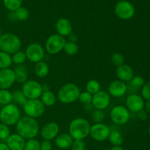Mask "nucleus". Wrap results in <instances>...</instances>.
Returning <instances> with one entry per match:
<instances>
[{
  "label": "nucleus",
  "mask_w": 150,
  "mask_h": 150,
  "mask_svg": "<svg viewBox=\"0 0 150 150\" xmlns=\"http://www.w3.org/2000/svg\"><path fill=\"white\" fill-rule=\"evenodd\" d=\"M16 132L24 139H35L40 132V125L36 119L21 117L16 125Z\"/></svg>",
  "instance_id": "obj_1"
},
{
  "label": "nucleus",
  "mask_w": 150,
  "mask_h": 150,
  "mask_svg": "<svg viewBox=\"0 0 150 150\" xmlns=\"http://www.w3.org/2000/svg\"><path fill=\"white\" fill-rule=\"evenodd\" d=\"M90 127V123L86 119L75 118L69 125V134L73 140H83L89 136Z\"/></svg>",
  "instance_id": "obj_2"
},
{
  "label": "nucleus",
  "mask_w": 150,
  "mask_h": 150,
  "mask_svg": "<svg viewBox=\"0 0 150 150\" xmlns=\"http://www.w3.org/2000/svg\"><path fill=\"white\" fill-rule=\"evenodd\" d=\"M21 117V114L20 108L13 103L4 105L0 111V122L7 126L16 125Z\"/></svg>",
  "instance_id": "obj_3"
},
{
  "label": "nucleus",
  "mask_w": 150,
  "mask_h": 150,
  "mask_svg": "<svg viewBox=\"0 0 150 150\" xmlns=\"http://www.w3.org/2000/svg\"><path fill=\"white\" fill-rule=\"evenodd\" d=\"M80 93V89L77 85L73 83H67L59 89L57 98L62 103H73L79 100Z\"/></svg>",
  "instance_id": "obj_4"
},
{
  "label": "nucleus",
  "mask_w": 150,
  "mask_h": 150,
  "mask_svg": "<svg viewBox=\"0 0 150 150\" xmlns=\"http://www.w3.org/2000/svg\"><path fill=\"white\" fill-rule=\"evenodd\" d=\"M21 45L20 38L13 33L3 34L0 37V51L10 55L20 51Z\"/></svg>",
  "instance_id": "obj_5"
},
{
  "label": "nucleus",
  "mask_w": 150,
  "mask_h": 150,
  "mask_svg": "<svg viewBox=\"0 0 150 150\" xmlns=\"http://www.w3.org/2000/svg\"><path fill=\"white\" fill-rule=\"evenodd\" d=\"M66 40L64 37L58 35L53 34L50 35L45 42V51L51 55H55L59 54L64 49Z\"/></svg>",
  "instance_id": "obj_6"
},
{
  "label": "nucleus",
  "mask_w": 150,
  "mask_h": 150,
  "mask_svg": "<svg viewBox=\"0 0 150 150\" xmlns=\"http://www.w3.org/2000/svg\"><path fill=\"white\" fill-rule=\"evenodd\" d=\"M45 106L40 99L27 100L23 105V110L26 116L37 119L40 117L45 112Z\"/></svg>",
  "instance_id": "obj_7"
},
{
  "label": "nucleus",
  "mask_w": 150,
  "mask_h": 150,
  "mask_svg": "<svg viewBox=\"0 0 150 150\" xmlns=\"http://www.w3.org/2000/svg\"><path fill=\"white\" fill-rule=\"evenodd\" d=\"M21 91L28 100L39 99L42 93V85L35 80H28L22 86Z\"/></svg>",
  "instance_id": "obj_8"
},
{
  "label": "nucleus",
  "mask_w": 150,
  "mask_h": 150,
  "mask_svg": "<svg viewBox=\"0 0 150 150\" xmlns=\"http://www.w3.org/2000/svg\"><path fill=\"white\" fill-rule=\"evenodd\" d=\"M114 13L122 20H129L134 16L136 10L128 1H119L114 7Z\"/></svg>",
  "instance_id": "obj_9"
},
{
  "label": "nucleus",
  "mask_w": 150,
  "mask_h": 150,
  "mask_svg": "<svg viewBox=\"0 0 150 150\" xmlns=\"http://www.w3.org/2000/svg\"><path fill=\"white\" fill-rule=\"evenodd\" d=\"M111 120L117 125H124L130 120V111L124 105H116L110 112Z\"/></svg>",
  "instance_id": "obj_10"
},
{
  "label": "nucleus",
  "mask_w": 150,
  "mask_h": 150,
  "mask_svg": "<svg viewBox=\"0 0 150 150\" xmlns=\"http://www.w3.org/2000/svg\"><path fill=\"white\" fill-rule=\"evenodd\" d=\"M24 52L26 59L35 64L42 61L45 56V49L42 45L38 42H32L29 44L26 47Z\"/></svg>",
  "instance_id": "obj_11"
},
{
  "label": "nucleus",
  "mask_w": 150,
  "mask_h": 150,
  "mask_svg": "<svg viewBox=\"0 0 150 150\" xmlns=\"http://www.w3.org/2000/svg\"><path fill=\"white\" fill-rule=\"evenodd\" d=\"M110 132L109 127L104 123H95L91 125L89 136L96 142H102L108 139Z\"/></svg>",
  "instance_id": "obj_12"
},
{
  "label": "nucleus",
  "mask_w": 150,
  "mask_h": 150,
  "mask_svg": "<svg viewBox=\"0 0 150 150\" xmlns=\"http://www.w3.org/2000/svg\"><path fill=\"white\" fill-rule=\"evenodd\" d=\"M125 105L129 111L138 113L144 108V100L137 94H130L125 100Z\"/></svg>",
  "instance_id": "obj_13"
},
{
  "label": "nucleus",
  "mask_w": 150,
  "mask_h": 150,
  "mask_svg": "<svg viewBox=\"0 0 150 150\" xmlns=\"http://www.w3.org/2000/svg\"><path fill=\"white\" fill-rule=\"evenodd\" d=\"M111 103V97L105 91H99L92 95V104L95 109L103 110L108 108Z\"/></svg>",
  "instance_id": "obj_14"
},
{
  "label": "nucleus",
  "mask_w": 150,
  "mask_h": 150,
  "mask_svg": "<svg viewBox=\"0 0 150 150\" xmlns=\"http://www.w3.org/2000/svg\"><path fill=\"white\" fill-rule=\"evenodd\" d=\"M16 82L13 70L10 68L0 70V89H8Z\"/></svg>",
  "instance_id": "obj_15"
},
{
  "label": "nucleus",
  "mask_w": 150,
  "mask_h": 150,
  "mask_svg": "<svg viewBox=\"0 0 150 150\" xmlns=\"http://www.w3.org/2000/svg\"><path fill=\"white\" fill-rule=\"evenodd\" d=\"M127 92V86L125 82L120 80L113 81L108 88V93L114 98H122Z\"/></svg>",
  "instance_id": "obj_16"
},
{
  "label": "nucleus",
  "mask_w": 150,
  "mask_h": 150,
  "mask_svg": "<svg viewBox=\"0 0 150 150\" xmlns=\"http://www.w3.org/2000/svg\"><path fill=\"white\" fill-rule=\"evenodd\" d=\"M59 132V126L55 122H50L45 124L40 130V134L44 140L51 141L55 139Z\"/></svg>",
  "instance_id": "obj_17"
},
{
  "label": "nucleus",
  "mask_w": 150,
  "mask_h": 150,
  "mask_svg": "<svg viewBox=\"0 0 150 150\" xmlns=\"http://www.w3.org/2000/svg\"><path fill=\"white\" fill-rule=\"evenodd\" d=\"M115 73L118 80L125 82V83L130 82L135 76L133 69L130 65L125 64H123L122 65L117 67L116 69Z\"/></svg>",
  "instance_id": "obj_18"
},
{
  "label": "nucleus",
  "mask_w": 150,
  "mask_h": 150,
  "mask_svg": "<svg viewBox=\"0 0 150 150\" xmlns=\"http://www.w3.org/2000/svg\"><path fill=\"white\" fill-rule=\"evenodd\" d=\"M55 29L57 34L64 38L68 37L73 32L71 22L65 18H62L57 21L55 25Z\"/></svg>",
  "instance_id": "obj_19"
},
{
  "label": "nucleus",
  "mask_w": 150,
  "mask_h": 150,
  "mask_svg": "<svg viewBox=\"0 0 150 150\" xmlns=\"http://www.w3.org/2000/svg\"><path fill=\"white\" fill-rule=\"evenodd\" d=\"M26 141L18 133L10 134L6 140V144L10 150H23Z\"/></svg>",
  "instance_id": "obj_20"
},
{
  "label": "nucleus",
  "mask_w": 150,
  "mask_h": 150,
  "mask_svg": "<svg viewBox=\"0 0 150 150\" xmlns=\"http://www.w3.org/2000/svg\"><path fill=\"white\" fill-rule=\"evenodd\" d=\"M73 142V138L69 133H62L58 135L55 139L56 145L59 149H66L71 147Z\"/></svg>",
  "instance_id": "obj_21"
},
{
  "label": "nucleus",
  "mask_w": 150,
  "mask_h": 150,
  "mask_svg": "<svg viewBox=\"0 0 150 150\" xmlns=\"http://www.w3.org/2000/svg\"><path fill=\"white\" fill-rule=\"evenodd\" d=\"M16 76V82L18 83H24L28 81L27 68L23 64L16 65L13 70Z\"/></svg>",
  "instance_id": "obj_22"
},
{
  "label": "nucleus",
  "mask_w": 150,
  "mask_h": 150,
  "mask_svg": "<svg viewBox=\"0 0 150 150\" xmlns=\"http://www.w3.org/2000/svg\"><path fill=\"white\" fill-rule=\"evenodd\" d=\"M34 73L37 77L40 78V79H43L48 75L49 67L45 62L40 61L35 64Z\"/></svg>",
  "instance_id": "obj_23"
},
{
  "label": "nucleus",
  "mask_w": 150,
  "mask_h": 150,
  "mask_svg": "<svg viewBox=\"0 0 150 150\" xmlns=\"http://www.w3.org/2000/svg\"><path fill=\"white\" fill-rule=\"evenodd\" d=\"M57 98L54 92L52 91H47V92H42V95L40 96L41 102L43 103L45 106H53L55 105L57 102Z\"/></svg>",
  "instance_id": "obj_24"
},
{
  "label": "nucleus",
  "mask_w": 150,
  "mask_h": 150,
  "mask_svg": "<svg viewBox=\"0 0 150 150\" xmlns=\"http://www.w3.org/2000/svg\"><path fill=\"white\" fill-rule=\"evenodd\" d=\"M108 139L114 146H120L123 143L122 135L117 130H113L110 132Z\"/></svg>",
  "instance_id": "obj_25"
},
{
  "label": "nucleus",
  "mask_w": 150,
  "mask_h": 150,
  "mask_svg": "<svg viewBox=\"0 0 150 150\" xmlns=\"http://www.w3.org/2000/svg\"><path fill=\"white\" fill-rule=\"evenodd\" d=\"M12 64V56L7 53L0 51V70L10 68Z\"/></svg>",
  "instance_id": "obj_26"
},
{
  "label": "nucleus",
  "mask_w": 150,
  "mask_h": 150,
  "mask_svg": "<svg viewBox=\"0 0 150 150\" xmlns=\"http://www.w3.org/2000/svg\"><path fill=\"white\" fill-rule=\"evenodd\" d=\"M100 83L96 79H91L86 84V91L92 95L100 91Z\"/></svg>",
  "instance_id": "obj_27"
},
{
  "label": "nucleus",
  "mask_w": 150,
  "mask_h": 150,
  "mask_svg": "<svg viewBox=\"0 0 150 150\" xmlns=\"http://www.w3.org/2000/svg\"><path fill=\"white\" fill-rule=\"evenodd\" d=\"M13 102V94L8 89H0V104L8 105Z\"/></svg>",
  "instance_id": "obj_28"
},
{
  "label": "nucleus",
  "mask_w": 150,
  "mask_h": 150,
  "mask_svg": "<svg viewBox=\"0 0 150 150\" xmlns=\"http://www.w3.org/2000/svg\"><path fill=\"white\" fill-rule=\"evenodd\" d=\"M23 0H3V3L7 10L15 12L22 5Z\"/></svg>",
  "instance_id": "obj_29"
},
{
  "label": "nucleus",
  "mask_w": 150,
  "mask_h": 150,
  "mask_svg": "<svg viewBox=\"0 0 150 150\" xmlns=\"http://www.w3.org/2000/svg\"><path fill=\"white\" fill-rule=\"evenodd\" d=\"M13 94V101L15 104H18L23 106L25 103L27 101V98H26L21 90H15L12 92Z\"/></svg>",
  "instance_id": "obj_30"
},
{
  "label": "nucleus",
  "mask_w": 150,
  "mask_h": 150,
  "mask_svg": "<svg viewBox=\"0 0 150 150\" xmlns=\"http://www.w3.org/2000/svg\"><path fill=\"white\" fill-rule=\"evenodd\" d=\"M63 50L67 55L74 56L79 52V46L76 44V42H71V41H66Z\"/></svg>",
  "instance_id": "obj_31"
},
{
  "label": "nucleus",
  "mask_w": 150,
  "mask_h": 150,
  "mask_svg": "<svg viewBox=\"0 0 150 150\" xmlns=\"http://www.w3.org/2000/svg\"><path fill=\"white\" fill-rule=\"evenodd\" d=\"M26 60V54H25L24 51H18L16 52L15 54H13L12 56V62L13 64L16 65H20V64H23Z\"/></svg>",
  "instance_id": "obj_32"
},
{
  "label": "nucleus",
  "mask_w": 150,
  "mask_h": 150,
  "mask_svg": "<svg viewBox=\"0 0 150 150\" xmlns=\"http://www.w3.org/2000/svg\"><path fill=\"white\" fill-rule=\"evenodd\" d=\"M15 13V17L17 20L20 21H25L29 18V10L26 8L23 7H21L20 8L18 9Z\"/></svg>",
  "instance_id": "obj_33"
},
{
  "label": "nucleus",
  "mask_w": 150,
  "mask_h": 150,
  "mask_svg": "<svg viewBox=\"0 0 150 150\" xmlns=\"http://www.w3.org/2000/svg\"><path fill=\"white\" fill-rule=\"evenodd\" d=\"M23 150H40V143L35 139H29L25 143Z\"/></svg>",
  "instance_id": "obj_34"
},
{
  "label": "nucleus",
  "mask_w": 150,
  "mask_h": 150,
  "mask_svg": "<svg viewBox=\"0 0 150 150\" xmlns=\"http://www.w3.org/2000/svg\"><path fill=\"white\" fill-rule=\"evenodd\" d=\"M111 61L112 64L116 67H120L125 62V57L121 53L115 52L112 54L111 57Z\"/></svg>",
  "instance_id": "obj_35"
},
{
  "label": "nucleus",
  "mask_w": 150,
  "mask_h": 150,
  "mask_svg": "<svg viewBox=\"0 0 150 150\" xmlns=\"http://www.w3.org/2000/svg\"><path fill=\"white\" fill-rule=\"evenodd\" d=\"M92 120L95 123H103L105 120V113L103 110L95 109L92 114Z\"/></svg>",
  "instance_id": "obj_36"
},
{
  "label": "nucleus",
  "mask_w": 150,
  "mask_h": 150,
  "mask_svg": "<svg viewBox=\"0 0 150 150\" xmlns=\"http://www.w3.org/2000/svg\"><path fill=\"white\" fill-rule=\"evenodd\" d=\"M79 100L83 105H91L92 101V95H91L90 93H89L86 91L81 92L80 95H79Z\"/></svg>",
  "instance_id": "obj_37"
},
{
  "label": "nucleus",
  "mask_w": 150,
  "mask_h": 150,
  "mask_svg": "<svg viewBox=\"0 0 150 150\" xmlns=\"http://www.w3.org/2000/svg\"><path fill=\"white\" fill-rule=\"evenodd\" d=\"M130 85L136 89L142 88L144 84V79L141 76H134V77L130 81Z\"/></svg>",
  "instance_id": "obj_38"
},
{
  "label": "nucleus",
  "mask_w": 150,
  "mask_h": 150,
  "mask_svg": "<svg viewBox=\"0 0 150 150\" xmlns=\"http://www.w3.org/2000/svg\"><path fill=\"white\" fill-rule=\"evenodd\" d=\"M10 136V130L9 126L0 122V140H7Z\"/></svg>",
  "instance_id": "obj_39"
},
{
  "label": "nucleus",
  "mask_w": 150,
  "mask_h": 150,
  "mask_svg": "<svg viewBox=\"0 0 150 150\" xmlns=\"http://www.w3.org/2000/svg\"><path fill=\"white\" fill-rule=\"evenodd\" d=\"M142 97L144 100H150V81L145 83L142 87Z\"/></svg>",
  "instance_id": "obj_40"
},
{
  "label": "nucleus",
  "mask_w": 150,
  "mask_h": 150,
  "mask_svg": "<svg viewBox=\"0 0 150 150\" xmlns=\"http://www.w3.org/2000/svg\"><path fill=\"white\" fill-rule=\"evenodd\" d=\"M71 148L72 150H85L86 144L83 140H73Z\"/></svg>",
  "instance_id": "obj_41"
},
{
  "label": "nucleus",
  "mask_w": 150,
  "mask_h": 150,
  "mask_svg": "<svg viewBox=\"0 0 150 150\" xmlns=\"http://www.w3.org/2000/svg\"><path fill=\"white\" fill-rule=\"evenodd\" d=\"M52 149V144L51 142L48 140H44L42 143H40V150H51Z\"/></svg>",
  "instance_id": "obj_42"
},
{
  "label": "nucleus",
  "mask_w": 150,
  "mask_h": 150,
  "mask_svg": "<svg viewBox=\"0 0 150 150\" xmlns=\"http://www.w3.org/2000/svg\"><path fill=\"white\" fill-rule=\"evenodd\" d=\"M138 117L141 120H146L148 118V113L145 110L142 109L139 112H138Z\"/></svg>",
  "instance_id": "obj_43"
},
{
  "label": "nucleus",
  "mask_w": 150,
  "mask_h": 150,
  "mask_svg": "<svg viewBox=\"0 0 150 150\" xmlns=\"http://www.w3.org/2000/svg\"><path fill=\"white\" fill-rule=\"evenodd\" d=\"M69 41H71V42H76V41L78 40V36L76 35V34H74L72 32L70 35L68 36Z\"/></svg>",
  "instance_id": "obj_44"
},
{
  "label": "nucleus",
  "mask_w": 150,
  "mask_h": 150,
  "mask_svg": "<svg viewBox=\"0 0 150 150\" xmlns=\"http://www.w3.org/2000/svg\"><path fill=\"white\" fill-rule=\"evenodd\" d=\"M145 111L150 114V100H146V103H144Z\"/></svg>",
  "instance_id": "obj_45"
},
{
  "label": "nucleus",
  "mask_w": 150,
  "mask_h": 150,
  "mask_svg": "<svg viewBox=\"0 0 150 150\" xmlns=\"http://www.w3.org/2000/svg\"><path fill=\"white\" fill-rule=\"evenodd\" d=\"M0 150H10L6 143H2L0 142Z\"/></svg>",
  "instance_id": "obj_46"
},
{
  "label": "nucleus",
  "mask_w": 150,
  "mask_h": 150,
  "mask_svg": "<svg viewBox=\"0 0 150 150\" xmlns=\"http://www.w3.org/2000/svg\"><path fill=\"white\" fill-rule=\"evenodd\" d=\"M42 85V92H47V91H50V86L49 85L47 84V83H43Z\"/></svg>",
  "instance_id": "obj_47"
},
{
  "label": "nucleus",
  "mask_w": 150,
  "mask_h": 150,
  "mask_svg": "<svg viewBox=\"0 0 150 150\" xmlns=\"http://www.w3.org/2000/svg\"><path fill=\"white\" fill-rule=\"evenodd\" d=\"M111 150H124V149L121 146H113Z\"/></svg>",
  "instance_id": "obj_48"
},
{
  "label": "nucleus",
  "mask_w": 150,
  "mask_h": 150,
  "mask_svg": "<svg viewBox=\"0 0 150 150\" xmlns=\"http://www.w3.org/2000/svg\"><path fill=\"white\" fill-rule=\"evenodd\" d=\"M149 135H150V125H149Z\"/></svg>",
  "instance_id": "obj_49"
},
{
  "label": "nucleus",
  "mask_w": 150,
  "mask_h": 150,
  "mask_svg": "<svg viewBox=\"0 0 150 150\" xmlns=\"http://www.w3.org/2000/svg\"><path fill=\"white\" fill-rule=\"evenodd\" d=\"M119 1H127V0H119Z\"/></svg>",
  "instance_id": "obj_50"
}]
</instances>
